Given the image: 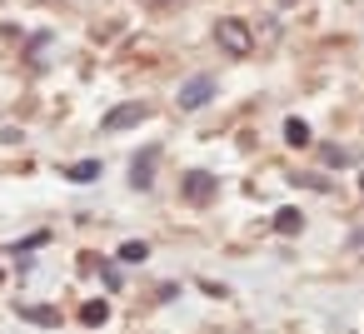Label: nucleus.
I'll list each match as a JSON object with an SVG mask.
<instances>
[{"label":"nucleus","instance_id":"f257e3e1","mask_svg":"<svg viewBox=\"0 0 364 334\" xmlns=\"http://www.w3.org/2000/svg\"><path fill=\"white\" fill-rule=\"evenodd\" d=\"M145 120H150V105H145V100H125V105H115L110 115L100 120V130H105V135H120V130H130V125H145Z\"/></svg>","mask_w":364,"mask_h":334},{"label":"nucleus","instance_id":"f03ea898","mask_svg":"<svg viewBox=\"0 0 364 334\" xmlns=\"http://www.w3.org/2000/svg\"><path fill=\"white\" fill-rule=\"evenodd\" d=\"M215 40H220L230 55H250V50H254V35H250L245 20H220V25H215Z\"/></svg>","mask_w":364,"mask_h":334},{"label":"nucleus","instance_id":"7ed1b4c3","mask_svg":"<svg viewBox=\"0 0 364 334\" xmlns=\"http://www.w3.org/2000/svg\"><path fill=\"white\" fill-rule=\"evenodd\" d=\"M210 95H215V75H190L175 100H180V110H200V105H210Z\"/></svg>","mask_w":364,"mask_h":334},{"label":"nucleus","instance_id":"20e7f679","mask_svg":"<svg viewBox=\"0 0 364 334\" xmlns=\"http://www.w3.org/2000/svg\"><path fill=\"white\" fill-rule=\"evenodd\" d=\"M215 190H220V185H215V175H210V170H190L185 185H180V195H185L190 205H210V200H215Z\"/></svg>","mask_w":364,"mask_h":334},{"label":"nucleus","instance_id":"39448f33","mask_svg":"<svg viewBox=\"0 0 364 334\" xmlns=\"http://www.w3.org/2000/svg\"><path fill=\"white\" fill-rule=\"evenodd\" d=\"M150 180H155V150H140L130 160V185L135 190H150Z\"/></svg>","mask_w":364,"mask_h":334},{"label":"nucleus","instance_id":"423d86ee","mask_svg":"<svg viewBox=\"0 0 364 334\" xmlns=\"http://www.w3.org/2000/svg\"><path fill=\"white\" fill-rule=\"evenodd\" d=\"M105 320H110V304H105V300H90V304H80V324H90V329H100Z\"/></svg>","mask_w":364,"mask_h":334},{"label":"nucleus","instance_id":"0eeeda50","mask_svg":"<svg viewBox=\"0 0 364 334\" xmlns=\"http://www.w3.org/2000/svg\"><path fill=\"white\" fill-rule=\"evenodd\" d=\"M100 170H105L100 160H80V165H70V170H65V180H75V185H90V180H100Z\"/></svg>","mask_w":364,"mask_h":334},{"label":"nucleus","instance_id":"6e6552de","mask_svg":"<svg viewBox=\"0 0 364 334\" xmlns=\"http://www.w3.org/2000/svg\"><path fill=\"white\" fill-rule=\"evenodd\" d=\"M285 140L294 145V150H305V145H310V125L299 120V115H290V120H285Z\"/></svg>","mask_w":364,"mask_h":334},{"label":"nucleus","instance_id":"1a4fd4ad","mask_svg":"<svg viewBox=\"0 0 364 334\" xmlns=\"http://www.w3.org/2000/svg\"><path fill=\"white\" fill-rule=\"evenodd\" d=\"M274 229H280V235H299V229H305V215L299 210H280L274 215Z\"/></svg>","mask_w":364,"mask_h":334},{"label":"nucleus","instance_id":"9d476101","mask_svg":"<svg viewBox=\"0 0 364 334\" xmlns=\"http://www.w3.org/2000/svg\"><path fill=\"white\" fill-rule=\"evenodd\" d=\"M20 315L35 320V324H60V315H55V309H46V304H20Z\"/></svg>","mask_w":364,"mask_h":334},{"label":"nucleus","instance_id":"9b49d317","mask_svg":"<svg viewBox=\"0 0 364 334\" xmlns=\"http://www.w3.org/2000/svg\"><path fill=\"white\" fill-rule=\"evenodd\" d=\"M145 255H150V244H145V240H125V244H120V260H125V264H140Z\"/></svg>","mask_w":364,"mask_h":334},{"label":"nucleus","instance_id":"f8f14e48","mask_svg":"<svg viewBox=\"0 0 364 334\" xmlns=\"http://www.w3.org/2000/svg\"><path fill=\"white\" fill-rule=\"evenodd\" d=\"M319 155H325L330 165H350V160H354L350 150H339V145H319Z\"/></svg>","mask_w":364,"mask_h":334},{"label":"nucleus","instance_id":"ddd939ff","mask_svg":"<svg viewBox=\"0 0 364 334\" xmlns=\"http://www.w3.org/2000/svg\"><path fill=\"white\" fill-rule=\"evenodd\" d=\"M350 244H354V249H364V229H359V235H354V240H350Z\"/></svg>","mask_w":364,"mask_h":334}]
</instances>
